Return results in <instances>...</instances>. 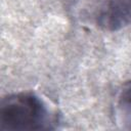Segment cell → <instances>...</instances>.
Segmentation results:
<instances>
[{"label":"cell","mask_w":131,"mask_h":131,"mask_svg":"<svg viewBox=\"0 0 131 131\" xmlns=\"http://www.w3.org/2000/svg\"><path fill=\"white\" fill-rule=\"evenodd\" d=\"M56 119L46 103L33 92L8 94L0 102V130L33 131L54 129Z\"/></svg>","instance_id":"cell-1"},{"label":"cell","mask_w":131,"mask_h":131,"mask_svg":"<svg viewBox=\"0 0 131 131\" xmlns=\"http://www.w3.org/2000/svg\"><path fill=\"white\" fill-rule=\"evenodd\" d=\"M87 17L103 31H119L131 25V0H93Z\"/></svg>","instance_id":"cell-2"},{"label":"cell","mask_w":131,"mask_h":131,"mask_svg":"<svg viewBox=\"0 0 131 131\" xmlns=\"http://www.w3.org/2000/svg\"><path fill=\"white\" fill-rule=\"evenodd\" d=\"M115 122L120 128L131 130V80L126 81L118 91L114 107Z\"/></svg>","instance_id":"cell-3"}]
</instances>
